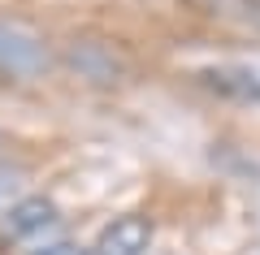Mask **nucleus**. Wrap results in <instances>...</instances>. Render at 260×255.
Listing matches in <instances>:
<instances>
[{
	"label": "nucleus",
	"mask_w": 260,
	"mask_h": 255,
	"mask_svg": "<svg viewBox=\"0 0 260 255\" xmlns=\"http://www.w3.org/2000/svg\"><path fill=\"white\" fill-rule=\"evenodd\" d=\"M48 69V44L35 26L0 18V74L5 78H35Z\"/></svg>",
	"instance_id": "obj_1"
},
{
	"label": "nucleus",
	"mask_w": 260,
	"mask_h": 255,
	"mask_svg": "<svg viewBox=\"0 0 260 255\" xmlns=\"http://www.w3.org/2000/svg\"><path fill=\"white\" fill-rule=\"evenodd\" d=\"M52 225H56V203L44 199V195H30V199H18L0 216V238L22 242V238H35V234H44Z\"/></svg>",
	"instance_id": "obj_2"
},
{
	"label": "nucleus",
	"mask_w": 260,
	"mask_h": 255,
	"mask_svg": "<svg viewBox=\"0 0 260 255\" xmlns=\"http://www.w3.org/2000/svg\"><path fill=\"white\" fill-rule=\"evenodd\" d=\"M152 242V221L143 216H117L113 225L100 229L95 246L87 255H143Z\"/></svg>",
	"instance_id": "obj_3"
},
{
	"label": "nucleus",
	"mask_w": 260,
	"mask_h": 255,
	"mask_svg": "<svg viewBox=\"0 0 260 255\" xmlns=\"http://www.w3.org/2000/svg\"><path fill=\"white\" fill-rule=\"evenodd\" d=\"M208 18H221V22H234V26H247V30H260V0H195Z\"/></svg>",
	"instance_id": "obj_4"
},
{
	"label": "nucleus",
	"mask_w": 260,
	"mask_h": 255,
	"mask_svg": "<svg viewBox=\"0 0 260 255\" xmlns=\"http://www.w3.org/2000/svg\"><path fill=\"white\" fill-rule=\"evenodd\" d=\"M30 255H87V251L74 246V242H52V246H44V251H30Z\"/></svg>",
	"instance_id": "obj_5"
},
{
	"label": "nucleus",
	"mask_w": 260,
	"mask_h": 255,
	"mask_svg": "<svg viewBox=\"0 0 260 255\" xmlns=\"http://www.w3.org/2000/svg\"><path fill=\"white\" fill-rule=\"evenodd\" d=\"M13 177H18V173H9V169H0V199H5V195H9L13 186H18Z\"/></svg>",
	"instance_id": "obj_6"
}]
</instances>
